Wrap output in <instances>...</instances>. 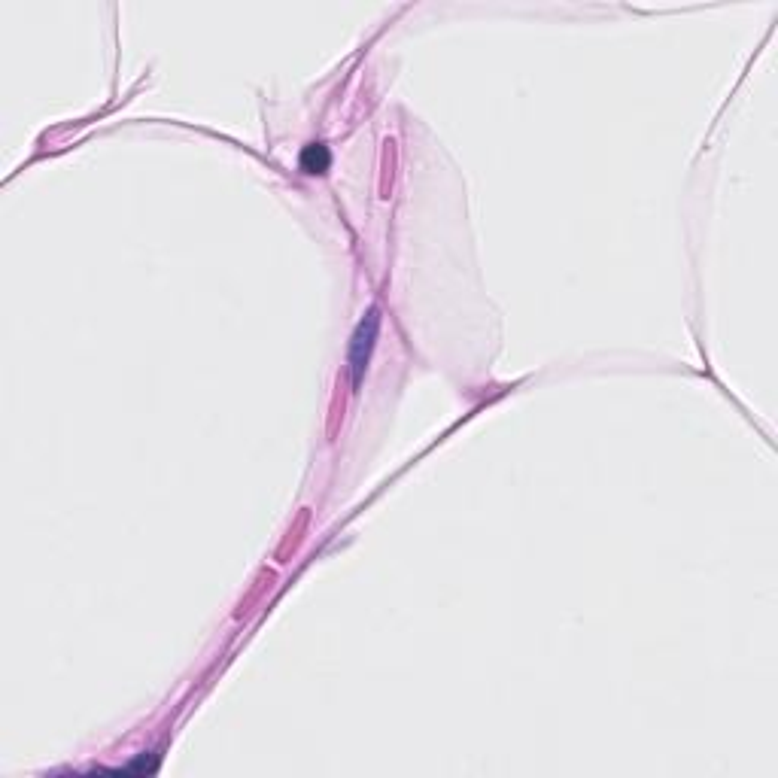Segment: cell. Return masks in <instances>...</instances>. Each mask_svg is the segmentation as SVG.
I'll return each mask as SVG.
<instances>
[{
	"mask_svg": "<svg viewBox=\"0 0 778 778\" xmlns=\"http://www.w3.org/2000/svg\"><path fill=\"white\" fill-rule=\"evenodd\" d=\"M377 335H380V307H368L365 317L353 329L350 353H347L353 389H359L365 374H368V365H371V356H374V347H377Z\"/></svg>",
	"mask_w": 778,
	"mask_h": 778,
	"instance_id": "1",
	"label": "cell"
},
{
	"mask_svg": "<svg viewBox=\"0 0 778 778\" xmlns=\"http://www.w3.org/2000/svg\"><path fill=\"white\" fill-rule=\"evenodd\" d=\"M298 168L310 177H323L332 168V149L326 143H307L298 155Z\"/></svg>",
	"mask_w": 778,
	"mask_h": 778,
	"instance_id": "2",
	"label": "cell"
}]
</instances>
